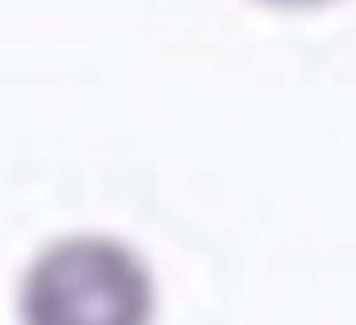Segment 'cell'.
Listing matches in <instances>:
<instances>
[{
  "label": "cell",
  "mask_w": 356,
  "mask_h": 325,
  "mask_svg": "<svg viewBox=\"0 0 356 325\" xmlns=\"http://www.w3.org/2000/svg\"><path fill=\"white\" fill-rule=\"evenodd\" d=\"M24 325H149L154 276L111 238H65L27 268Z\"/></svg>",
  "instance_id": "obj_1"
},
{
  "label": "cell",
  "mask_w": 356,
  "mask_h": 325,
  "mask_svg": "<svg viewBox=\"0 0 356 325\" xmlns=\"http://www.w3.org/2000/svg\"><path fill=\"white\" fill-rule=\"evenodd\" d=\"M264 4H276V8H314V4H330V0H264Z\"/></svg>",
  "instance_id": "obj_2"
}]
</instances>
